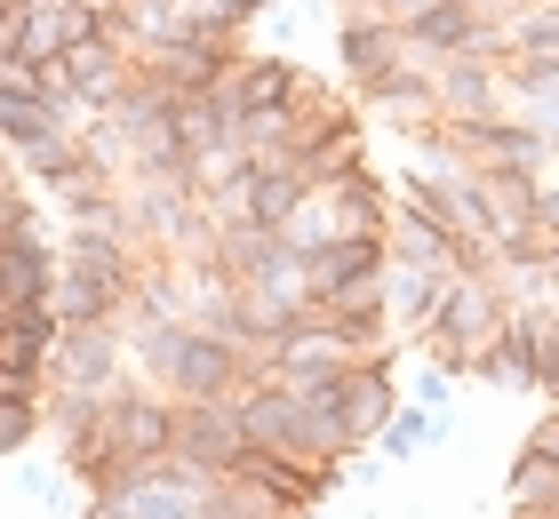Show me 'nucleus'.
<instances>
[{
    "label": "nucleus",
    "mask_w": 559,
    "mask_h": 519,
    "mask_svg": "<svg viewBox=\"0 0 559 519\" xmlns=\"http://www.w3.org/2000/svg\"><path fill=\"white\" fill-rule=\"evenodd\" d=\"M240 424H248V439L257 448H280V456H304V463H344V439H336V415L328 408H312L296 392L288 376H272V368H257L240 384Z\"/></svg>",
    "instance_id": "1"
},
{
    "label": "nucleus",
    "mask_w": 559,
    "mask_h": 519,
    "mask_svg": "<svg viewBox=\"0 0 559 519\" xmlns=\"http://www.w3.org/2000/svg\"><path fill=\"white\" fill-rule=\"evenodd\" d=\"M503 311H512V296H503L496 264L488 272H455L440 311H431V328H424V359H431V368H448V376H472V359L496 344Z\"/></svg>",
    "instance_id": "2"
},
{
    "label": "nucleus",
    "mask_w": 559,
    "mask_h": 519,
    "mask_svg": "<svg viewBox=\"0 0 559 519\" xmlns=\"http://www.w3.org/2000/svg\"><path fill=\"white\" fill-rule=\"evenodd\" d=\"M48 384L57 392H120V384H136V352H129V335H120V320L105 328H64L57 335V352H48Z\"/></svg>",
    "instance_id": "3"
},
{
    "label": "nucleus",
    "mask_w": 559,
    "mask_h": 519,
    "mask_svg": "<svg viewBox=\"0 0 559 519\" xmlns=\"http://www.w3.org/2000/svg\"><path fill=\"white\" fill-rule=\"evenodd\" d=\"M257 448L240 424V400H176V456L200 463V472H233V463Z\"/></svg>",
    "instance_id": "4"
},
{
    "label": "nucleus",
    "mask_w": 559,
    "mask_h": 519,
    "mask_svg": "<svg viewBox=\"0 0 559 519\" xmlns=\"http://www.w3.org/2000/svg\"><path fill=\"white\" fill-rule=\"evenodd\" d=\"M57 280H64V248H48L40 224L0 232V311L9 304H57Z\"/></svg>",
    "instance_id": "5"
},
{
    "label": "nucleus",
    "mask_w": 559,
    "mask_h": 519,
    "mask_svg": "<svg viewBox=\"0 0 559 519\" xmlns=\"http://www.w3.org/2000/svg\"><path fill=\"white\" fill-rule=\"evenodd\" d=\"M455 128V152L472 168H536L544 176V128L527 113H488V120H448Z\"/></svg>",
    "instance_id": "6"
},
{
    "label": "nucleus",
    "mask_w": 559,
    "mask_h": 519,
    "mask_svg": "<svg viewBox=\"0 0 559 519\" xmlns=\"http://www.w3.org/2000/svg\"><path fill=\"white\" fill-rule=\"evenodd\" d=\"M392 408H400L392 352H376V359H360V368L344 376V392H336V439H344V456H352V448H368V439L392 424Z\"/></svg>",
    "instance_id": "7"
},
{
    "label": "nucleus",
    "mask_w": 559,
    "mask_h": 519,
    "mask_svg": "<svg viewBox=\"0 0 559 519\" xmlns=\"http://www.w3.org/2000/svg\"><path fill=\"white\" fill-rule=\"evenodd\" d=\"M57 81L81 96L88 113H112V104L129 96V81H136V57L112 33H96V40H81V48H64V57H57Z\"/></svg>",
    "instance_id": "8"
},
{
    "label": "nucleus",
    "mask_w": 559,
    "mask_h": 519,
    "mask_svg": "<svg viewBox=\"0 0 559 519\" xmlns=\"http://www.w3.org/2000/svg\"><path fill=\"white\" fill-rule=\"evenodd\" d=\"M304 81H312V72H304L296 57H240L224 89L240 96V128H248V120H288L296 96H304Z\"/></svg>",
    "instance_id": "9"
},
{
    "label": "nucleus",
    "mask_w": 559,
    "mask_h": 519,
    "mask_svg": "<svg viewBox=\"0 0 559 519\" xmlns=\"http://www.w3.org/2000/svg\"><path fill=\"white\" fill-rule=\"evenodd\" d=\"M431 81H440V113L448 120H488V113H512L503 104V57H440L431 64Z\"/></svg>",
    "instance_id": "10"
},
{
    "label": "nucleus",
    "mask_w": 559,
    "mask_h": 519,
    "mask_svg": "<svg viewBox=\"0 0 559 519\" xmlns=\"http://www.w3.org/2000/svg\"><path fill=\"white\" fill-rule=\"evenodd\" d=\"M400 33H408V57L416 64H440V57H488V24H479L464 0H431V9H416L408 24H400Z\"/></svg>",
    "instance_id": "11"
},
{
    "label": "nucleus",
    "mask_w": 559,
    "mask_h": 519,
    "mask_svg": "<svg viewBox=\"0 0 559 519\" xmlns=\"http://www.w3.org/2000/svg\"><path fill=\"white\" fill-rule=\"evenodd\" d=\"M336 57H344V72H352V89L376 81V72L416 64V57H408V33L384 24V16H344V24H336Z\"/></svg>",
    "instance_id": "12"
},
{
    "label": "nucleus",
    "mask_w": 559,
    "mask_h": 519,
    "mask_svg": "<svg viewBox=\"0 0 559 519\" xmlns=\"http://www.w3.org/2000/svg\"><path fill=\"white\" fill-rule=\"evenodd\" d=\"M448 280H455V272H416V264H392V272H384V311H392V335H416V344H424V328H431V311H440Z\"/></svg>",
    "instance_id": "13"
},
{
    "label": "nucleus",
    "mask_w": 559,
    "mask_h": 519,
    "mask_svg": "<svg viewBox=\"0 0 559 519\" xmlns=\"http://www.w3.org/2000/svg\"><path fill=\"white\" fill-rule=\"evenodd\" d=\"M503 104L536 128H559V57H503Z\"/></svg>",
    "instance_id": "14"
},
{
    "label": "nucleus",
    "mask_w": 559,
    "mask_h": 519,
    "mask_svg": "<svg viewBox=\"0 0 559 519\" xmlns=\"http://www.w3.org/2000/svg\"><path fill=\"white\" fill-rule=\"evenodd\" d=\"M328 200H336V224L344 232H392V192L376 168H352L344 185H328Z\"/></svg>",
    "instance_id": "15"
},
{
    "label": "nucleus",
    "mask_w": 559,
    "mask_h": 519,
    "mask_svg": "<svg viewBox=\"0 0 559 519\" xmlns=\"http://www.w3.org/2000/svg\"><path fill=\"white\" fill-rule=\"evenodd\" d=\"M503 496H512V511H559V456H536L520 439L512 456V480H503Z\"/></svg>",
    "instance_id": "16"
},
{
    "label": "nucleus",
    "mask_w": 559,
    "mask_h": 519,
    "mask_svg": "<svg viewBox=\"0 0 559 519\" xmlns=\"http://www.w3.org/2000/svg\"><path fill=\"white\" fill-rule=\"evenodd\" d=\"M440 432H448V415H431V408H416V400H400V408H392V424L376 432V448H384L392 463H408V456H424Z\"/></svg>",
    "instance_id": "17"
},
{
    "label": "nucleus",
    "mask_w": 559,
    "mask_h": 519,
    "mask_svg": "<svg viewBox=\"0 0 559 519\" xmlns=\"http://www.w3.org/2000/svg\"><path fill=\"white\" fill-rule=\"evenodd\" d=\"M503 57H559V0H527L503 24Z\"/></svg>",
    "instance_id": "18"
},
{
    "label": "nucleus",
    "mask_w": 559,
    "mask_h": 519,
    "mask_svg": "<svg viewBox=\"0 0 559 519\" xmlns=\"http://www.w3.org/2000/svg\"><path fill=\"white\" fill-rule=\"evenodd\" d=\"M40 432H48V408L33 392H16V384H0V463H16Z\"/></svg>",
    "instance_id": "19"
},
{
    "label": "nucleus",
    "mask_w": 559,
    "mask_h": 519,
    "mask_svg": "<svg viewBox=\"0 0 559 519\" xmlns=\"http://www.w3.org/2000/svg\"><path fill=\"white\" fill-rule=\"evenodd\" d=\"M280 232H288V248H296V256H312V248H328V240H344L336 200H328V192H304V200H296V216L280 224Z\"/></svg>",
    "instance_id": "20"
},
{
    "label": "nucleus",
    "mask_w": 559,
    "mask_h": 519,
    "mask_svg": "<svg viewBox=\"0 0 559 519\" xmlns=\"http://www.w3.org/2000/svg\"><path fill=\"white\" fill-rule=\"evenodd\" d=\"M16 168L33 176V185L57 192L72 168H88V144H81V137H48V144H33V152H16Z\"/></svg>",
    "instance_id": "21"
},
{
    "label": "nucleus",
    "mask_w": 559,
    "mask_h": 519,
    "mask_svg": "<svg viewBox=\"0 0 559 519\" xmlns=\"http://www.w3.org/2000/svg\"><path fill=\"white\" fill-rule=\"evenodd\" d=\"M16 487H24V496H40L48 511H72V480L48 472V463H16Z\"/></svg>",
    "instance_id": "22"
},
{
    "label": "nucleus",
    "mask_w": 559,
    "mask_h": 519,
    "mask_svg": "<svg viewBox=\"0 0 559 519\" xmlns=\"http://www.w3.org/2000/svg\"><path fill=\"white\" fill-rule=\"evenodd\" d=\"M192 9H200V16H209V24H216V33H248V24H257V16L272 9V0H192Z\"/></svg>",
    "instance_id": "23"
},
{
    "label": "nucleus",
    "mask_w": 559,
    "mask_h": 519,
    "mask_svg": "<svg viewBox=\"0 0 559 519\" xmlns=\"http://www.w3.org/2000/svg\"><path fill=\"white\" fill-rule=\"evenodd\" d=\"M416 9H431V0H344V16H384V24H408Z\"/></svg>",
    "instance_id": "24"
},
{
    "label": "nucleus",
    "mask_w": 559,
    "mask_h": 519,
    "mask_svg": "<svg viewBox=\"0 0 559 519\" xmlns=\"http://www.w3.org/2000/svg\"><path fill=\"white\" fill-rule=\"evenodd\" d=\"M448 392H455V376H448V368H431V376H416V392H408V400L431 408V415H448Z\"/></svg>",
    "instance_id": "25"
},
{
    "label": "nucleus",
    "mask_w": 559,
    "mask_h": 519,
    "mask_svg": "<svg viewBox=\"0 0 559 519\" xmlns=\"http://www.w3.org/2000/svg\"><path fill=\"white\" fill-rule=\"evenodd\" d=\"M536 232H544V240H559V176H544V185H536Z\"/></svg>",
    "instance_id": "26"
},
{
    "label": "nucleus",
    "mask_w": 559,
    "mask_h": 519,
    "mask_svg": "<svg viewBox=\"0 0 559 519\" xmlns=\"http://www.w3.org/2000/svg\"><path fill=\"white\" fill-rule=\"evenodd\" d=\"M464 9H472L479 24H512V16L527 9V0H464Z\"/></svg>",
    "instance_id": "27"
},
{
    "label": "nucleus",
    "mask_w": 559,
    "mask_h": 519,
    "mask_svg": "<svg viewBox=\"0 0 559 519\" xmlns=\"http://www.w3.org/2000/svg\"><path fill=\"white\" fill-rule=\"evenodd\" d=\"M544 272H551V280H559V240H551V256H544Z\"/></svg>",
    "instance_id": "28"
},
{
    "label": "nucleus",
    "mask_w": 559,
    "mask_h": 519,
    "mask_svg": "<svg viewBox=\"0 0 559 519\" xmlns=\"http://www.w3.org/2000/svg\"><path fill=\"white\" fill-rule=\"evenodd\" d=\"M512 519H559V511H512Z\"/></svg>",
    "instance_id": "29"
},
{
    "label": "nucleus",
    "mask_w": 559,
    "mask_h": 519,
    "mask_svg": "<svg viewBox=\"0 0 559 519\" xmlns=\"http://www.w3.org/2000/svg\"><path fill=\"white\" fill-rule=\"evenodd\" d=\"M304 519H328V511H304Z\"/></svg>",
    "instance_id": "30"
}]
</instances>
